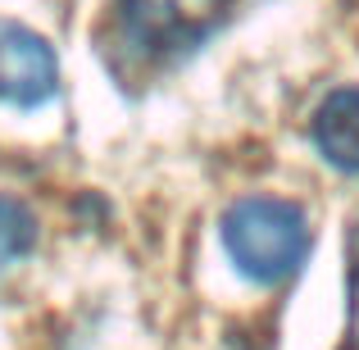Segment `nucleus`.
Here are the masks:
<instances>
[{
	"instance_id": "3",
	"label": "nucleus",
	"mask_w": 359,
	"mask_h": 350,
	"mask_svg": "<svg viewBox=\"0 0 359 350\" xmlns=\"http://www.w3.org/2000/svg\"><path fill=\"white\" fill-rule=\"evenodd\" d=\"M60 91V60L50 41L23 23H0V100L14 109H41Z\"/></svg>"
},
{
	"instance_id": "4",
	"label": "nucleus",
	"mask_w": 359,
	"mask_h": 350,
	"mask_svg": "<svg viewBox=\"0 0 359 350\" xmlns=\"http://www.w3.org/2000/svg\"><path fill=\"white\" fill-rule=\"evenodd\" d=\"M318 155L332 168L359 177V87H337L318 100L314 123H309Z\"/></svg>"
},
{
	"instance_id": "2",
	"label": "nucleus",
	"mask_w": 359,
	"mask_h": 350,
	"mask_svg": "<svg viewBox=\"0 0 359 350\" xmlns=\"http://www.w3.org/2000/svg\"><path fill=\"white\" fill-rule=\"evenodd\" d=\"M118 32L141 60H177L219 27L228 0H114Z\"/></svg>"
},
{
	"instance_id": "5",
	"label": "nucleus",
	"mask_w": 359,
	"mask_h": 350,
	"mask_svg": "<svg viewBox=\"0 0 359 350\" xmlns=\"http://www.w3.org/2000/svg\"><path fill=\"white\" fill-rule=\"evenodd\" d=\"M36 245V219L23 201L0 196V269H9L14 260H23Z\"/></svg>"
},
{
	"instance_id": "1",
	"label": "nucleus",
	"mask_w": 359,
	"mask_h": 350,
	"mask_svg": "<svg viewBox=\"0 0 359 350\" xmlns=\"http://www.w3.org/2000/svg\"><path fill=\"white\" fill-rule=\"evenodd\" d=\"M219 232L232 269L255 287H282L287 278H296L314 245L305 210L282 196H241L223 214Z\"/></svg>"
}]
</instances>
